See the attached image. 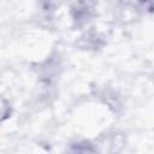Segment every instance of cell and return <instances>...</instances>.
I'll return each instance as SVG.
<instances>
[{"instance_id": "1", "label": "cell", "mask_w": 154, "mask_h": 154, "mask_svg": "<svg viewBox=\"0 0 154 154\" xmlns=\"http://www.w3.org/2000/svg\"><path fill=\"white\" fill-rule=\"evenodd\" d=\"M71 154H97V153L93 146H90L89 143H83V144H77V147L73 148Z\"/></svg>"}]
</instances>
